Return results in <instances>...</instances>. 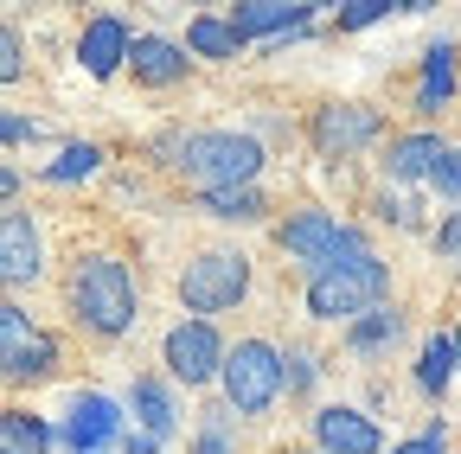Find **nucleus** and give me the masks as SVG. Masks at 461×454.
Instances as JSON below:
<instances>
[{
	"instance_id": "18",
	"label": "nucleus",
	"mask_w": 461,
	"mask_h": 454,
	"mask_svg": "<svg viewBox=\"0 0 461 454\" xmlns=\"http://www.w3.org/2000/svg\"><path fill=\"white\" fill-rule=\"evenodd\" d=\"M455 378H461V352H455V333H429V339H423V352H417V390L429 396V404H442Z\"/></svg>"
},
{
	"instance_id": "8",
	"label": "nucleus",
	"mask_w": 461,
	"mask_h": 454,
	"mask_svg": "<svg viewBox=\"0 0 461 454\" xmlns=\"http://www.w3.org/2000/svg\"><path fill=\"white\" fill-rule=\"evenodd\" d=\"M129 404H115V396L103 390H77L65 404V423H58V441H65V454H103V448H122L129 441Z\"/></svg>"
},
{
	"instance_id": "14",
	"label": "nucleus",
	"mask_w": 461,
	"mask_h": 454,
	"mask_svg": "<svg viewBox=\"0 0 461 454\" xmlns=\"http://www.w3.org/2000/svg\"><path fill=\"white\" fill-rule=\"evenodd\" d=\"M135 26L122 20V13H96V20H84V32H77V65L90 71V77H115L129 65V51H135Z\"/></svg>"
},
{
	"instance_id": "4",
	"label": "nucleus",
	"mask_w": 461,
	"mask_h": 454,
	"mask_svg": "<svg viewBox=\"0 0 461 454\" xmlns=\"http://www.w3.org/2000/svg\"><path fill=\"white\" fill-rule=\"evenodd\" d=\"M276 250L314 275V269H327V263H339V256H372V237H366V224L308 205V211H288V218L276 224Z\"/></svg>"
},
{
	"instance_id": "21",
	"label": "nucleus",
	"mask_w": 461,
	"mask_h": 454,
	"mask_svg": "<svg viewBox=\"0 0 461 454\" xmlns=\"http://www.w3.org/2000/svg\"><path fill=\"white\" fill-rule=\"evenodd\" d=\"M186 51H193V58H238V51H244V39L238 32H230V20L224 13H193L186 20Z\"/></svg>"
},
{
	"instance_id": "10",
	"label": "nucleus",
	"mask_w": 461,
	"mask_h": 454,
	"mask_svg": "<svg viewBox=\"0 0 461 454\" xmlns=\"http://www.w3.org/2000/svg\"><path fill=\"white\" fill-rule=\"evenodd\" d=\"M384 135V109L372 102H327L314 109V122H308V141L327 154V160H346V154H359Z\"/></svg>"
},
{
	"instance_id": "29",
	"label": "nucleus",
	"mask_w": 461,
	"mask_h": 454,
	"mask_svg": "<svg viewBox=\"0 0 461 454\" xmlns=\"http://www.w3.org/2000/svg\"><path fill=\"white\" fill-rule=\"evenodd\" d=\"M429 192H436V199H448V205H461V147H448V160L436 166Z\"/></svg>"
},
{
	"instance_id": "26",
	"label": "nucleus",
	"mask_w": 461,
	"mask_h": 454,
	"mask_svg": "<svg viewBox=\"0 0 461 454\" xmlns=\"http://www.w3.org/2000/svg\"><path fill=\"white\" fill-rule=\"evenodd\" d=\"M282 378H288V396H308L314 378H321V359H314L308 346H288V352H282Z\"/></svg>"
},
{
	"instance_id": "23",
	"label": "nucleus",
	"mask_w": 461,
	"mask_h": 454,
	"mask_svg": "<svg viewBox=\"0 0 461 454\" xmlns=\"http://www.w3.org/2000/svg\"><path fill=\"white\" fill-rule=\"evenodd\" d=\"M199 211L218 224H257L269 211V199H263V186H230V192H199Z\"/></svg>"
},
{
	"instance_id": "27",
	"label": "nucleus",
	"mask_w": 461,
	"mask_h": 454,
	"mask_svg": "<svg viewBox=\"0 0 461 454\" xmlns=\"http://www.w3.org/2000/svg\"><path fill=\"white\" fill-rule=\"evenodd\" d=\"M0 77H7V84L26 77V39H20V26H0Z\"/></svg>"
},
{
	"instance_id": "16",
	"label": "nucleus",
	"mask_w": 461,
	"mask_h": 454,
	"mask_svg": "<svg viewBox=\"0 0 461 454\" xmlns=\"http://www.w3.org/2000/svg\"><path fill=\"white\" fill-rule=\"evenodd\" d=\"M122 404H129L135 429H148V435H160V441L180 435V404H173V384H167V378H129Z\"/></svg>"
},
{
	"instance_id": "20",
	"label": "nucleus",
	"mask_w": 461,
	"mask_h": 454,
	"mask_svg": "<svg viewBox=\"0 0 461 454\" xmlns=\"http://www.w3.org/2000/svg\"><path fill=\"white\" fill-rule=\"evenodd\" d=\"M51 448H65L58 441V429L32 410H7L0 416V454H51Z\"/></svg>"
},
{
	"instance_id": "13",
	"label": "nucleus",
	"mask_w": 461,
	"mask_h": 454,
	"mask_svg": "<svg viewBox=\"0 0 461 454\" xmlns=\"http://www.w3.org/2000/svg\"><path fill=\"white\" fill-rule=\"evenodd\" d=\"M314 448L321 454H391L378 416H366L353 404H321L314 410Z\"/></svg>"
},
{
	"instance_id": "36",
	"label": "nucleus",
	"mask_w": 461,
	"mask_h": 454,
	"mask_svg": "<svg viewBox=\"0 0 461 454\" xmlns=\"http://www.w3.org/2000/svg\"><path fill=\"white\" fill-rule=\"evenodd\" d=\"M455 352H461V326H455Z\"/></svg>"
},
{
	"instance_id": "34",
	"label": "nucleus",
	"mask_w": 461,
	"mask_h": 454,
	"mask_svg": "<svg viewBox=\"0 0 461 454\" xmlns=\"http://www.w3.org/2000/svg\"><path fill=\"white\" fill-rule=\"evenodd\" d=\"M20 186H26L20 166H0V199H7V211H14V199H20Z\"/></svg>"
},
{
	"instance_id": "24",
	"label": "nucleus",
	"mask_w": 461,
	"mask_h": 454,
	"mask_svg": "<svg viewBox=\"0 0 461 454\" xmlns=\"http://www.w3.org/2000/svg\"><path fill=\"white\" fill-rule=\"evenodd\" d=\"M96 166H103V147H96V141H65V147H58V160L39 166V180H45V186H77V180L96 174Z\"/></svg>"
},
{
	"instance_id": "7",
	"label": "nucleus",
	"mask_w": 461,
	"mask_h": 454,
	"mask_svg": "<svg viewBox=\"0 0 461 454\" xmlns=\"http://www.w3.org/2000/svg\"><path fill=\"white\" fill-rule=\"evenodd\" d=\"M224 359H230V346H224V333H218L212 320H180V326L160 339V365H167V378L186 384V390L218 384V378H224Z\"/></svg>"
},
{
	"instance_id": "35",
	"label": "nucleus",
	"mask_w": 461,
	"mask_h": 454,
	"mask_svg": "<svg viewBox=\"0 0 461 454\" xmlns=\"http://www.w3.org/2000/svg\"><path fill=\"white\" fill-rule=\"evenodd\" d=\"M282 454H321V448H282Z\"/></svg>"
},
{
	"instance_id": "31",
	"label": "nucleus",
	"mask_w": 461,
	"mask_h": 454,
	"mask_svg": "<svg viewBox=\"0 0 461 454\" xmlns=\"http://www.w3.org/2000/svg\"><path fill=\"white\" fill-rule=\"evenodd\" d=\"M378 218H384V224H403V231H411V224H417V205L403 199V192H384V199H378Z\"/></svg>"
},
{
	"instance_id": "32",
	"label": "nucleus",
	"mask_w": 461,
	"mask_h": 454,
	"mask_svg": "<svg viewBox=\"0 0 461 454\" xmlns=\"http://www.w3.org/2000/svg\"><path fill=\"white\" fill-rule=\"evenodd\" d=\"M45 129L39 122H26V116H14V109H7V116H0V141H7V147H20V141H39Z\"/></svg>"
},
{
	"instance_id": "6",
	"label": "nucleus",
	"mask_w": 461,
	"mask_h": 454,
	"mask_svg": "<svg viewBox=\"0 0 461 454\" xmlns=\"http://www.w3.org/2000/svg\"><path fill=\"white\" fill-rule=\"evenodd\" d=\"M250 295V256L244 250H199L186 269H180V301L193 320H212V314H230Z\"/></svg>"
},
{
	"instance_id": "33",
	"label": "nucleus",
	"mask_w": 461,
	"mask_h": 454,
	"mask_svg": "<svg viewBox=\"0 0 461 454\" xmlns=\"http://www.w3.org/2000/svg\"><path fill=\"white\" fill-rule=\"evenodd\" d=\"M167 441L160 435H148V429H129V441H122V454H160Z\"/></svg>"
},
{
	"instance_id": "28",
	"label": "nucleus",
	"mask_w": 461,
	"mask_h": 454,
	"mask_svg": "<svg viewBox=\"0 0 461 454\" xmlns=\"http://www.w3.org/2000/svg\"><path fill=\"white\" fill-rule=\"evenodd\" d=\"M391 454H448V423H442V416H429V423H423V435L397 441Z\"/></svg>"
},
{
	"instance_id": "5",
	"label": "nucleus",
	"mask_w": 461,
	"mask_h": 454,
	"mask_svg": "<svg viewBox=\"0 0 461 454\" xmlns=\"http://www.w3.org/2000/svg\"><path fill=\"white\" fill-rule=\"evenodd\" d=\"M218 390H224V404L238 410V416H269L276 396L288 390V378H282V346H276V339H238L230 359H224Z\"/></svg>"
},
{
	"instance_id": "22",
	"label": "nucleus",
	"mask_w": 461,
	"mask_h": 454,
	"mask_svg": "<svg viewBox=\"0 0 461 454\" xmlns=\"http://www.w3.org/2000/svg\"><path fill=\"white\" fill-rule=\"evenodd\" d=\"M397 333H403V314L397 307H378V314H366V320L346 326V352H353V359H378L384 346H397Z\"/></svg>"
},
{
	"instance_id": "9",
	"label": "nucleus",
	"mask_w": 461,
	"mask_h": 454,
	"mask_svg": "<svg viewBox=\"0 0 461 454\" xmlns=\"http://www.w3.org/2000/svg\"><path fill=\"white\" fill-rule=\"evenodd\" d=\"M51 365H58V339L45 326H32L20 301H7V307H0V378H7V384H32Z\"/></svg>"
},
{
	"instance_id": "19",
	"label": "nucleus",
	"mask_w": 461,
	"mask_h": 454,
	"mask_svg": "<svg viewBox=\"0 0 461 454\" xmlns=\"http://www.w3.org/2000/svg\"><path fill=\"white\" fill-rule=\"evenodd\" d=\"M448 96H455V45H448V39H436V45L423 51V77H417V116H442V109H448Z\"/></svg>"
},
{
	"instance_id": "25",
	"label": "nucleus",
	"mask_w": 461,
	"mask_h": 454,
	"mask_svg": "<svg viewBox=\"0 0 461 454\" xmlns=\"http://www.w3.org/2000/svg\"><path fill=\"white\" fill-rule=\"evenodd\" d=\"M230 416H238V410L218 396V404L199 416V429H193V454H238V441H230Z\"/></svg>"
},
{
	"instance_id": "12",
	"label": "nucleus",
	"mask_w": 461,
	"mask_h": 454,
	"mask_svg": "<svg viewBox=\"0 0 461 454\" xmlns=\"http://www.w3.org/2000/svg\"><path fill=\"white\" fill-rule=\"evenodd\" d=\"M45 275V231L32 211H0V281L7 289H26V281Z\"/></svg>"
},
{
	"instance_id": "30",
	"label": "nucleus",
	"mask_w": 461,
	"mask_h": 454,
	"mask_svg": "<svg viewBox=\"0 0 461 454\" xmlns=\"http://www.w3.org/2000/svg\"><path fill=\"white\" fill-rule=\"evenodd\" d=\"M436 256H442V263H461V211H448V218L436 224Z\"/></svg>"
},
{
	"instance_id": "2",
	"label": "nucleus",
	"mask_w": 461,
	"mask_h": 454,
	"mask_svg": "<svg viewBox=\"0 0 461 454\" xmlns=\"http://www.w3.org/2000/svg\"><path fill=\"white\" fill-rule=\"evenodd\" d=\"M302 307L314 320H346V326L391 307V263L372 250V256H339V263L314 269L302 289Z\"/></svg>"
},
{
	"instance_id": "3",
	"label": "nucleus",
	"mask_w": 461,
	"mask_h": 454,
	"mask_svg": "<svg viewBox=\"0 0 461 454\" xmlns=\"http://www.w3.org/2000/svg\"><path fill=\"white\" fill-rule=\"evenodd\" d=\"M263 141L244 135V129H199L186 141V160H180V180L193 192H230V186H257L263 174Z\"/></svg>"
},
{
	"instance_id": "17",
	"label": "nucleus",
	"mask_w": 461,
	"mask_h": 454,
	"mask_svg": "<svg viewBox=\"0 0 461 454\" xmlns=\"http://www.w3.org/2000/svg\"><path fill=\"white\" fill-rule=\"evenodd\" d=\"M442 160H448V141L429 135V129H417V135H397V141H391L384 174H391L397 186H411V180H436V166H442Z\"/></svg>"
},
{
	"instance_id": "1",
	"label": "nucleus",
	"mask_w": 461,
	"mask_h": 454,
	"mask_svg": "<svg viewBox=\"0 0 461 454\" xmlns=\"http://www.w3.org/2000/svg\"><path fill=\"white\" fill-rule=\"evenodd\" d=\"M65 301H71V320L96 339H122L135 320H141V281L122 256H77L71 275H65Z\"/></svg>"
},
{
	"instance_id": "11",
	"label": "nucleus",
	"mask_w": 461,
	"mask_h": 454,
	"mask_svg": "<svg viewBox=\"0 0 461 454\" xmlns=\"http://www.w3.org/2000/svg\"><path fill=\"white\" fill-rule=\"evenodd\" d=\"M224 20H230V32H238L244 45L269 39V51L288 45V39H302V32H314V7H302V0H244V7H230Z\"/></svg>"
},
{
	"instance_id": "15",
	"label": "nucleus",
	"mask_w": 461,
	"mask_h": 454,
	"mask_svg": "<svg viewBox=\"0 0 461 454\" xmlns=\"http://www.w3.org/2000/svg\"><path fill=\"white\" fill-rule=\"evenodd\" d=\"M129 71H135V84H148V90H173V84H186L193 51H186L180 39L141 32V39H135V51H129Z\"/></svg>"
}]
</instances>
